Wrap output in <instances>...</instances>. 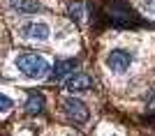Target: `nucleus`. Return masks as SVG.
<instances>
[{
    "label": "nucleus",
    "instance_id": "4",
    "mask_svg": "<svg viewBox=\"0 0 155 136\" xmlns=\"http://www.w3.org/2000/svg\"><path fill=\"white\" fill-rule=\"evenodd\" d=\"M132 65V53H127L125 49H114V51L107 55V67L116 74H125Z\"/></svg>",
    "mask_w": 155,
    "mask_h": 136
},
{
    "label": "nucleus",
    "instance_id": "7",
    "mask_svg": "<svg viewBox=\"0 0 155 136\" xmlns=\"http://www.w3.org/2000/svg\"><path fill=\"white\" fill-rule=\"evenodd\" d=\"M77 67H79V62H77V60H72V58L70 60H58V62L53 65L51 78H53V81H65L70 74L77 71Z\"/></svg>",
    "mask_w": 155,
    "mask_h": 136
},
{
    "label": "nucleus",
    "instance_id": "5",
    "mask_svg": "<svg viewBox=\"0 0 155 136\" xmlns=\"http://www.w3.org/2000/svg\"><path fill=\"white\" fill-rule=\"evenodd\" d=\"M21 33H23V37H26V39H35V42H44V39H49L51 30H49V26H46L44 21H28V23H23Z\"/></svg>",
    "mask_w": 155,
    "mask_h": 136
},
{
    "label": "nucleus",
    "instance_id": "1",
    "mask_svg": "<svg viewBox=\"0 0 155 136\" xmlns=\"http://www.w3.org/2000/svg\"><path fill=\"white\" fill-rule=\"evenodd\" d=\"M16 67H19V71H23V74L30 76V78H42V76L49 74V62H46V58L39 55V53H32V51L19 53V55H16Z\"/></svg>",
    "mask_w": 155,
    "mask_h": 136
},
{
    "label": "nucleus",
    "instance_id": "3",
    "mask_svg": "<svg viewBox=\"0 0 155 136\" xmlns=\"http://www.w3.org/2000/svg\"><path fill=\"white\" fill-rule=\"evenodd\" d=\"M63 115L70 120V122H77V125H86L88 122V118H91V113H88V109H86V104L81 102V99H65L63 102Z\"/></svg>",
    "mask_w": 155,
    "mask_h": 136
},
{
    "label": "nucleus",
    "instance_id": "9",
    "mask_svg": "<svg viewBox=\"0 0 155 136\" xmlns=\"http://www.w3.org/2000/svg\"><path fill=\"white\" fill-rule=\"evenodd\" d=\"M44 111V95L42 92H30L26 102V113L28 115H37Z\"/></svg>",
    "mask_w": 155,
    "mask_h": 136
},
{
    "label": "nucleus",
    "instance_id": "2",
    "mask_svg": "<svg viewBox=\"0 0 155 136\" xmlns=\"http://www.w3.org/2000/svg\"><path fill=\"white\" fill-rule=\"evenodd\" d=\"M109 16L111 23L116 28H130V26H143V19L134 9H130V5L125 0H114L109 5Z\"/></svg>",
    "mask_w": 155,
    "mask_h": 136
},
{
    "label": "nucleus",
    "instance_id": "11",
    "mask_svg": "<svg viewBox=\"0 0 155 136\" xmlns=\"http://www.w3.org/2000/svg\"><path fill=\"white\" fill-rule=\"evenodd\" d=\"M12 106H14V102L7 95H2L0 92V113H7V111H12Z\"/></svg>",
    "mask_w": 155,
    "mask_h": 136
},
{
    "label": "nucleus",
    "instance_id": "10",
    "mask_svg": "<svg viewBox=\"0 0 155 136\" xmlns=\"http://www.w3.org/2000/svg\"><path fill=\"white\" fill-rule=\"evenodd\" d=\"M67 12H70V19L74 21V23H79V26H81V23H84V12H86V2H81V0H77V2H72Z\"/></svg>",
    "mask_w": 155,
    "mask_h": 136
},
{
    "label": "nucleus",
    "instance_id": "8",
    "mask_svg": "<svg viewBox=\"0 0 155 136\" xmlns=\"http://www.w3.org/2000/svg\"><path fill=\"white\" fill-rule=\"evenodd\" d=\"M9 7L19 14H37L44 12V5L39 0H9Z\"/></svg>",
    "mask_w": 155,
    "mask_h": 136
},
{
    "label": "nucleus",
    "instance_id": "13",
    "mask_svg": "<svg viewBox=\"0 0 155 136\" xmlns=\"http://www.w3.org/2000/svg\"><path fill=\"white\" fill-rule=\"evenodd\" d=\"M146 99H148V102H155V90L150 92V95H148V97H146Z\"/></svg>",
    "mask_w": 155,
    "mask_h": 136
},
{
    "label": "nucleus",
    "instance_id": "12",
    "mask_svg": "<svg viewBox=\"0 0 155 136\" xmlns=\"http://www.w3.org/2000/svg\"><path fill=\"white\" fill-rule=\"evenodd\" d=\"M143 5H146V12L148 14H155V0H143Z\"/></svg>",
    "mask_w": 155,
    "mask_h": 136
},
{
    "label": "nucleus",
    "instance_id": "6",
    "mask_svg": "<svg viewBox=\"0 0 155 136\" xmlns=\"http://www.w3.org/2000/svg\"><path fill=\"white\" fill-rule=\"evenodd\" d=\"M65 88L72 92H81V90H91L93 85V78L88 76V74H81V71H74V74H70V76L63 81Z\"/></svg>",
    "mask_w": 155,
    "mask_h": 136
}]
</instances>
